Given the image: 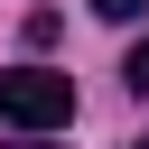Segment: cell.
<instances>
[{
    "label": "cell",
    "instance_id": "1",
    "mask_svg": "<svg viewBox=\"0 0 149 149\" xmlns=\"http://www.w3.org/2000/svg\"><path fill=\"white\" fill-rule=\"evenodd\" d=\"M0 121H9V130H56V121H74V74H56V65H9V74H0Z\"/></svg>",
    "mask_w": 149,
    "mask_h": 149
},
{
    "label": "cell",
    "instance_id": "2",
    "mask_svg": "<svg viewBox=\"0 0 149 149\" xmlns=\"http://www.w3.org/2000/svg\"><path fill=\"white\" fill-rule=\"evenodd\" d=\"M121 74H130V93H149V37L130 47V65H121Z\"/></svg>",
    "mask_w": 149,
    "mask_h": 149
},
{
    "label": "cell",
    "instance_id": "3",
    "mask_svg": "<svg viewBox=\"0 0 149 149\" xmlns=\"http://www.w3.org/2000/svg\"><path fill=\"white\" fill-rule=\"evenodd\" d=\"M149 0H93V19H140Z\"/></svg>",
    "mask_w": 149,
    "mask_h": 149
},
{
    "label": "cell",
    "instance_id": "4",
    "mask_svg": "<svg viewBox=\"0 0 149 149\" xmlns=\"http://www.w3.org/2000/svg\"><path fill=\"white\" fill-rule=\"evenodd\" d=\"M9 149H47V130H19V140H9Z\"/></svg>",
    "mask_w": 149,
    "mask_h": 149
},
{
    "label": "cell",
    "instance_id": "5",
    "mask_svg": "<svg viewBox=\"0 0 149 149\" xmlns=\"http://www.w3.org/2000/svg\"><path fill=\"white\" fill-rule=\"evenodd\" d=\"M130 149H149V140H130Z\"/></svg>",
    "mask_w": 149,
    "mask_h": 149
}]
</instances>
